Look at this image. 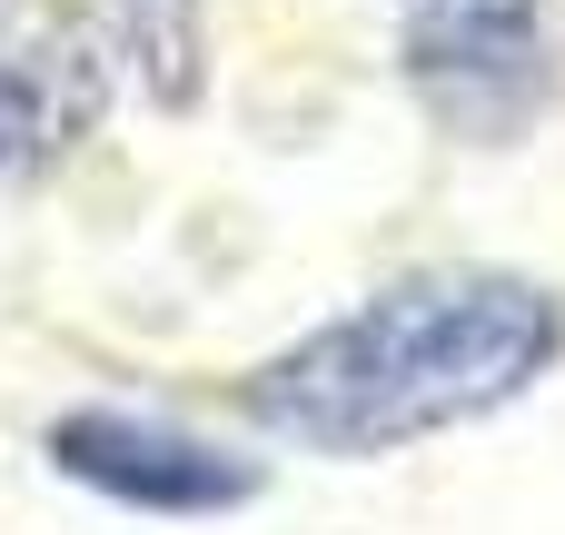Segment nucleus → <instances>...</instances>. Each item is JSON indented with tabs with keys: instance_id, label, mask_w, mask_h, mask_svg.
Returning <instances> with one entry per match:
<instances>
[{
	"instance_id": "obj_1",
	"label": "nucleus",
	"mask_w": 565,
	"mask_h": 535,
	"mask_svg": "<svg viewBox=\"0 0 565 535\" xmlns=\"http://www.w3.org/2000/svg\"><path fill=\"white\" fill-rule=\"evenodd\" d=\"M565 357V298L516 268H407L238 377V417L298 457H397L507 417Z\"/></svg>"
},
{
	"instance_id": "obj_3",
	"label": "nucleus",
	"mask_w": 565,
	"mask_h": 535,
	"mask_svg": "<svg viewBox=\"0 0 565 535\" xmlns=\"http://www.w3.org/2000/svg\"><path fill=\"white\" fill-rule=\"evenodd\" d=\"M119 109V40L89 0H0V189L60 179Z\"/></svg>"
},
{
	"instance_id": "obj_4",
	"label": "nucleus",
	"mask_w": 565,
	"mask_h": 535,
	"mask_svg": "<svg viewBox=\"0 0 565 535\" xmlns=\"http://www.w3.org/2000/svg\"><path fill=\"white\" fill-rule=\"evenodd\" d=\"M40 457H50V477L129 506V516H238L268 496V457H238L218 437L139 417V407H60L40 427Z\"/></svg>"
},
{
	"instance_id": "obj_5",
	"label": "nucleus",
	"mask_w": 565,
	"mask_h": 535,
	"mask_svg": "<svg viewBox=\"0 0 565 535\" xmlns=\"http://www.w3.org/2000/svg\"><path fill=\"white\" fill-rule=\"evenodd\" d=\"M109 40L159 119H189L209 99V0H109Z\"/></svg>"
},
{
	"instance_id": "obj_2",
	"label": "nucleus",
	"mask_w": 565,
	"mask_h": 535,
	"mask_svg": "<svg viewBox=\"0 0 565 535\" xmlns=\"http://www.w3.org/2000/svg\"><path fill=\"white\" fill-rule=\"evenodd\" d=\"M397 79L457 149H516L565 89V30L546 0H417L397 20Z\"/></svg>"
}]
</instances>
